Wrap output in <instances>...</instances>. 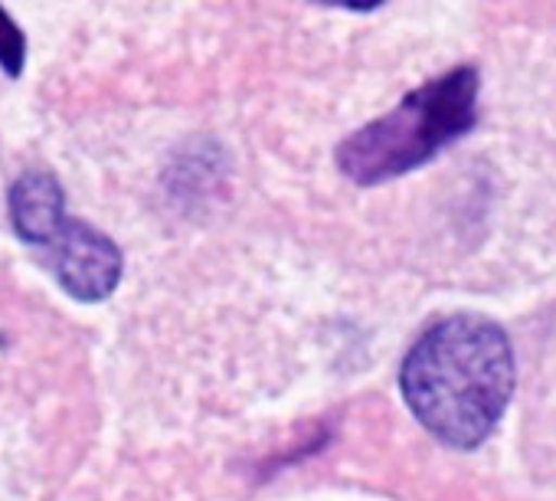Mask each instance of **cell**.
<instances>
[{"label": "cell", "instance_id": "3", "mask_svg": "<svg viewBox=\"0 0 556 501\" xmlns=\"http://www.w3.org/2000/svg\"><path fill=\"white\" fill-rule=\"evenodd\" d=\"M40 253L47 256L63 292L89 305L105 302L125 273V256L115 239L83 220H73L70 213L40 246Z\"/></svg>", "mask_w": 556, "mask_h": 501}, {"label": "cell", "instance_id": "4", "mask_svg": "<svg viewBox=\"0 0 556 501\" xmlns=\"http://www.w3.org/2000/svg\"><path fill=\"white\" fill-rule=\"evenodd\" d=\"M8 213L14 233L27 246L40 249L66 216V190L50 171H27L11 184Z\"/></svg>", "mask_w": 556, "mask_h": 501}, {"label": "cell", "instance_id": "1", "mask_svg": "<svg viewBox=\"0 0 556 501\" xmlns=\"http://www.w3.org/2000/svg\"><path fill=\"white\" fill-rule=\"evenodd\" d=\"M507 331L481 315H452L419 335L400 367L409 413L452 449L481 446L514 397Z\"/></svg>", "mask_w": 556, "mask_h": 501}, {"label": "cell", "instance_id": "5", "mask_svg": "<svg viewBox=\"0 0 556 501\" xmlns=\"http://www.w3.org/2000/svg\"><path fill=\"white\" fill-rule=\"evenodd\" d=\"M24 63H27V37L17 27V21L4 11V4H0V70L17 79L24 73Z\"/></svg>", "mask_w": 556, "mask_h": 501}, {"label": "cell", "instance_id": "6", "mask_svg": "<svg viewBox=\"0 0 556 501\" xmlns=\"http://www.w3.org/2000/svg\"><path fill=\"white\" fill-rule=\"evenodd\" d=\"M315 4H321V8H341V11H354V14H370L380 4H387V0H315Z\"/></svg>", "mask_w": 556, "mask_h": 501}, {"label": "cell", "instance_id": "2", "mask_svg": "<svg viewBox=\"0 0 556 501\" xmlns=\"http://www.w3.org/2000/svg\"><path fill=\"white\" fill-rule=\"evenodd\" d=\"M478 89L481 76L475 66H455L413 89L393 112L341 141V174L361 187H374L422 167L475 128Z\"/></svg>", "mask_w": 556, "mask_h": 501}]
</instances>
